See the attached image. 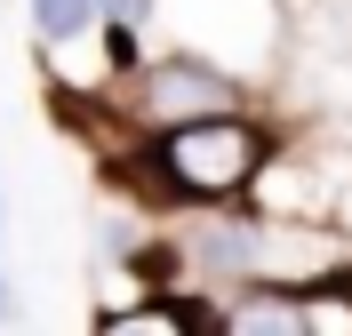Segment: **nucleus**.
I'll use <instances>...</instances> for the list:
<instances>
[{"mask_svg":"<svg viewBox=\"0 0 352 336\" xmlns=\"http://www.w3.org/2000/svg\"><path fill=\"white\" fill-rule=\"evenodd\" d=\"M0 313H8V265H0Z\"/></svg>","mask_w":352,"mask_h":336,"instance_id":"5","label":"nucleus"},{"mask_svg":"<svg viewBox=\"0 0 352 336\" xmlns=\"http://www.w3.org/2000/svg\"><path fill=\"white\" fill-rule=\"evenodd\" d=\"M24 16H32V41L48 48V56H65V48L96 41V0H24Z\"/></svg>","mask_w":352,"mask_h":336,"instance_id":"3","label":"nucleus"},{"mask_svg":"<svg viewBox=\"0 0 352 336\" xmlns=\"http://www.w3.org/2000/svg\"><path fill=\"white\" fill-rule=\"evenodd\" d=\"M104 16H129V24H153L160 16V0H96Z\"/></svg>","mask_w":352,"mask_h":336,"instance_id":"4","label":"nucleus"},{"mask_svg":"<svg viewBox=\"0 0 352 336\" xmlns=\"http://www.w3.org/2000/svg\"><path fill=\"white\" fill-rule=\"evenodd\" d=\"M104 104H120V112H129V128L144 136V128L200 120V112H232V104H248V89H241V72H232V65H217L208 48L184 41V48H160V56H144L129 80H112Z\"/></svg>","mask_w":352,"mask_h":336,"instance_id":"2","label":"nucleus"},{"mask_svg":"<svg viewBox=\"0 0 352 336\" xmlns=\"http://www.w3.org/2000/svg\"><path fill=\"white\" fill-rule=\"evenodd\" d=\"M264 153H272V128H264L248 104L232 112H200V120H176V128H144L129 144L136 177L168 192V201H248Z\"/></svg>","mask_w":352,"mask_h":336,"instance_id":"1","label":"nucleus"}]
</instances>
